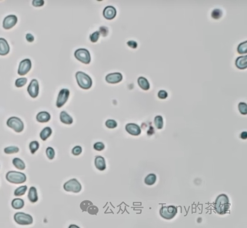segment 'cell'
<instances>
[{
    "instance_id": "cell-14",
    "label": "cell",
    "mask_w": 247,
    "mask_h": 228,
    "mask_svg": "<svg viewBox=\"0 0 247 228\" xmlns=\"http://www.w3.org/2000/svg\"><path fill=\"white\" fill-rule=\"evenodd\" d=\"M126 130L129 134L133 136H139L141 133L140 128L135 123H128L126 125Z\"/></svg>"
},
{
    "instance_id": "cell-15",
    "label": "cell",
    "mask_w": 247,
    "mask_h": 228,
    "mask_svg": "<svg viewBox=\"0 0 247 228\" xmlns=\"http://www.w3.org/2000/svg\"><path fill=\"white\" fill-rule=\"evenodd\" d=\"M103 15L107 19H113L116 15V9L113 6H106L103 12Z\"/></svg>"
},
{
    "instance_id": "cell-12",
    "label": "cell",
    "mask_w": 247,
    "mask_h": 228,
    "mask_svg": "<svg viewBox=\"0 0 247 228\" xmlns=\"http://www.w3.org/2000/svg\"><path fill=\"white\" fill-rule=\"evenodd\" d=\"M17 22L18 18L15 15H9L4 18L3 26L4 29L10 30L16 25Z\"/></svg>"
},
{
    "instance_id": "cell-23",
    "label": "cell",
    "mask_w": 247,
    "mask_h": 228,
    "mask_svg": "<svg viewBox=\"0 0 247 228\" xmlns=\"http://www.w3.org/2000/svg\"><path fill=\"white\" fill-rule=\"evenodd\" d=\"M52 133V130L49 127H46L43 129V130L40 134V137L43 141H46L49 138Z\"/></svg>"
},
{
    "instance_id": "cell-35",
    "label": "cell",
    "mask_w": 247,
    "mask_h": 228,
    "mask_svg": "<svg viewBox=\"0 0 247 228\" xmlns=\"http://www.w3.org/2000/svg\"><path fill=\"white\" fill-rule=\"evenodd\" d=\"M46 154H47V156L50 160H52L54 159L55 155V150L52 148V147H48L46 149Z\"/></svg>"
},
{
    "instance_id": "cell-11",
    "label": "cell",
    "mask_w": 247,
    "mask_h": 228,
    "mask_svg": "<svg viewBox=\"0 0 247 228\" xmlns=\"http://www.w3.org/2000/svg\"><path fill=\"white\" fill-rule=\"evenodd\" d=\"M27 91L31 98H36L37 97L39 92V85L37 80L36 79L31 80L27 88Z\"/></svg>"
},
{
    "instance_id": "cell-20",
    "label": "cell",
    "mask_w": 247,
    "mask_h": 228,
    "mask_svg": "<svg viewBox=\"0 0 247 228\" xmlns=\"http://www.w3.org/2000/svg\"><path fill=\"white\" fill-rule=\"evenodd\" d=\"M28 197L30 201L32 203H34L37 201L38 197L36 187H30L29 191Z\"/></svg>"
},
{
    "instance_id": "cell-18",
    "label": "cell",
    "mask_w": 247,
    "mask_h": 228,
    "mask_svg": "<svg viewBox=\"0 0 247 228\" xmlns=\"http://www.w3.org/2000/svg\"><path fill=\"white\" fill-rule=\"evenodd\" d=\"M247 56L238 57L236 60V66L239 69L243 70L247 68Z\"/></svg>"
},
{
    "instance_id": "cell-19",
    "label": "cell",
    "mask_w": 247,
    "mask_h": 228,
    "mask_svg": "<svg viewBox=\"0 0 247 228\" xmlns=\"http://www.w3.org/2000/svg\"><path fill=\"white\" fill-rule=\"evenodd\" d=\"M51 118V116L48 112L47 111H41L39 112L36 116V120L38 122H47L49 121Z\"/></svg>"
},
{
    "instance_id": "cell-3",
    "label": "cell",
    "mask_w": 247,
    "mask_h": 228,
    "mask_svg": "<svg viewBox=\"0 0 247 228\" xmlns=\"http://www.w3.org/2000/svg\"><path fill=\"white\" fill-rule=\"evenodd\" d=\"M6 178L9 182L16 184L23 183L27 179L26 175L23 173L14 171L8 172L6 174Z\"/></svg>"
},
{
    "instance_id": "cell-7",
    "label": "cell",
    "mask_w": 247,
    "mask_h": 228,
    "mask_svg": "<svg viewBox=\"0 0 247 228\" xmlns=\"http://www.w3.org/2000/svg\"><path fill=\"white\" fill-rule=\"evenodd\" d=\"M177 209L173 205L163 206L160 210V215L163 219L171 220L176 215Z\"/></svg>"
},
{
    "instance_id": "cell-33",
    "label": "cell",
    "mask_w": 247,
    "mask_h": 228,
    "mask_svg": "<svg viewBox=\"0 0 247 228\" xmlns=\"http://www.w3.org/2000/svg\"><path fill=\"white\" fill-rule=\"evenodd\" d=\"M27 79L26 78H20L16 80L15 82V85L18 88L23 87L26 84Z\"/></svg>"
},
{
    "instance_id": "cell-30",
    "label": "cell",
    "mask_w": 247,
    "mask_h": 228,
    "mask_svg": "<svg viewBox=\"0 0 247 228\" xmlns=\"http://www.w3.org/2000/svg\"><path fill=\"white\" fill-rule=\"evenodd\" d=\"M247 41H244L243 43H241L238 46V52L239 54H243L247 53Z\"/></svg>"
},
{
    "instance_id": "cell-22",
    "label": "cell",
    "mask_w": 247,
    "mask_h": 228,
    "mask_svg": "<svg viewBox=\"0 0 247 228\" xmlns=\"http://www.w3.org/2000/svg\"><path fill=\"white\" fill-rule=\"evenodd\" d=\"M138 83L140 87L144 90H148L150 88V84L145 78L140 77L138 79Z\"/></svg>"
},
{
    "instance_id": "cell-1",
    "label": "cell",
    "mask_w": 247,
    "mask_h": 228,
    "mask_svg": "<svg viewBox=\"0 0 247 228\" xmlns=\"http://www.w3.org/2000/svg\"><path fill=\"white\" fill-rule=\"evenodd\" d=\"M229 200L226 194L219 195L215 201L214 209L219 215H224L228 211L229 209Z\"/></svg>"
},
{
    "instance_id": "cell-9",
    "label": "cell",
    "mask_w": 247,
    "mask_h": 228,
    "mask_svg": "<svg viewBox=\"0 0 247 228\" xmlns=\"http://www.w3.org/2000/svg\"><path fill=\"white\" fill-rule=\"evenodd\" d=\"M70 95V91L67 89H61L58 94L56 106L58 108H61L67 101Z\"/></svg>"
},
{
    "instance_id": "cell-21",
    "label": "cell",
    "mask_w": 247,
    "mask_h": 228,
    "mask_svg": "<svg viewBox=\"0 0 247 228\" xmlns=\"http://www.w3.org/2000/svg\"><path fill=\"white\" fill-rule=\"evenodd\" d=\"M60 120L61 122L67 124H71L73 122L72 117L64 111H62L60 113Z\"/></svg>"
},
{
    "instance_id": "cell-2",
    "label": "cell",
    "mask_w": 247,
    "mask_h": 228,
    "mask_svg": "<svg viewBox=\"0 0 247 228\" xmlns=\"http://www.w3.org/2000/svg\"><path fill=\"white\" fill-rule=\"evenodd\" d=\"M78 85L82 89H88L92 85V81L90 76L82 72H78L75 75Z\"/></svg>"
},
{
    "instance_id": "cell-5",
    "label": "cell",
    "mask_w": 247,
    "mask_h": 228,
    "mask_svg": "<svg viewBox=\"0 0 247 228\" xmlns=\"http://www.w3.org/2000/svg\"><path fill=\"white\" fill-rule=\"evenodd\" d=\"M75 57L85 64H88L91 61V56L90 52L85 48L77 49L74 52Z\"/></svg>"
},
{
    "instance_id": "cell-39",
    "label": "cell",
    "mask_w": 247,
    "mask_h": 228,
    "mask_svg": "<svg viewBox=\"0 0 247 228\" xmlns=\"http://www.w3.org/2000/svg\"><path fill=\"white\" fill-rule=\"evenodd\" d=\"M100 31H96L90 35V40L92 43H96L100 37Z\"/></svg>"
},
{
    "instance_id": "cell-37",
    "label": "cell",
    "mask_w": 247,
    "mask_h": 228,
    "mask_svg": "<svg viewBox=\"0 0 247 228\" xmlns=\"http://www.w3.org/2000/svg\"><path fill=\"white\" fill-rule=\"evenodd\" d=\"M105 125L109 128H115L118 126V123L114 120H108L105 122Z\"/></svg>"
},
{
    "instance_id": "cell-31",
    "label": "cell",
    "mask_w": 247,
    "mask_h": 228,
    "mask_svg": "<svg viewBox=\"0 0 247 228\" xmlns=\"http://www.w3.org/2000/svg\"><path fill=\"white\" fill-rule=\"evenodd\" d=\"M19 149L17 147L9 146L4 149V152L6 154H16L19 152Z\"/></svg>"
},
{
    "instance_id": "cell-46",
    "label": "cell",
    "mask_w": 247,
    "mask_h": 228,
    "mask_svg": "<svg viewBox=\"0 0 247 228\" xmlns=\"http://www.w3.org/2000/svg\"><path fill=\"white\" fill-rule=\"evenodd\" d=\"M247 132H243L241 133V135H240V137H241V138H242V139H245L247 138Z\"/></svg>"
},
{
    "instance_id": "cell-25",
    "label": "cell",
    "mask_w": 247,
    "mask_h": 228,
    "mask_svg": "<svg viewBox=\"0 0 247 228\" xmlns=\"http://www.w3.org/2000/svg\"><path fill=\"white\" fill-rule=\"evenodd\" d=\"M13 164L17 169L19 170H24L26 167L24 162L19 158H15L13 160Z\"/></svg>"
},
{
    "instance_id": "cell-10",
    "label": "cell",
    "mask_w": 247,
    "mask_h": 228,
    "mask_svg": "<svg viewBox=\"0 0 247 228\" xmlns=\"http://www.w3.org/2000/svg\"><path fill=\"white\" fill-rule=\"evenodd\" d=\"M31 68V60L29 59H25L20 62L18 69V74L20 76L27 74Z\"/></svg>"
},
{
    "instance_id": "cell-16",
    "label": "cell",
    "mask_w": 247,
    "mask_h": 228,
    "mask_svg": "<svg viewBox=\"0 0 247 228\" xmlns=\"http://www.w3.org/2000/svg\"><path fill=\"white\" fill-rule=\"evenodd\" d=\"M10 51V47L6 40L0 38V55L5 56L8 54Z\"/></svg>"
},
{
    "instance_id": "cell-42",
    "label": "cell",
    "mask_w": 247,
    "mask_h": 228,
    "mask_svg": "<svg viewBox=\"0 0 247 228\" xmlns=\"http://www.w3.org/2000/svg\"><path fill=\"white\" fill-rule=\"evenodd\" d=\"M168 96V94L166 91L162 90L159 91V92L158 93V96L160 99L164 100L166 99Z\"/></svg>"
},
{
    "instance_id": "cell-27",
    "label": "cell",
    "mask_w": 247,
    "mask_h": 228,
    "mask_svg": "<svg viewBox=\"0 0 247 228\" xmlns=\"http://www.w3.org/2000/svg\"><path fill=\"white\" fill-rule=\"evenodd\" d=\"M27 190V186H22L19 187L15 190L14 195L16 196H21L24 195Z\"/></svg>"
},
{
    "instance_id": "cell-4",
    "label": "cell",
    "mask_w": 247,
    "mask_h": 228,
    "mask_svg": "<svg viewBox=\"0 0 247 228\" xmlns=\"http://www.w3.org/2000/svg\"><path fill=\"white\" fill-rule=\"evenodd\" d=\"M6 124L8 127L11 128L17 133L21 132L24 129V123L18 117H10L7 121Z\"/></svg>"
},
{
    "instance_id": "cell-41",
    "label": "cell",
    "mask_w": 247,
    "mask_h": 228,
    "mask_svg": "<svg viewBox=\"0 0 247 228\" xmlns=\"http://www.w3.org/2000/svg\"><path fill=\"white\" fill-rule=\"evenodd\" d=\"M82 149L81 147L77 146L73 148V150H72V153L74 155L77 156L80 155L82 153Z\"/></svg>"
},
{
    "instance_id": "cell-13",
    "label": "cell",
    "mask_w": 247,
    "mask_h": 228,
    "mask_svg": "<svg viewBox=\"0 0 247 228\" xmlns=\"http://www.w3.org/2000/svg\"><path fill=\"white\" fill-rule=\"evenodd\" d=\"M122 74L119 73L109 74L106 76V78H105L106 82L109 84H118L122 81Z\"/></svg>"
},
{
    "instance_id": "cell-45",
    "label": "cell",
    "mask_w": 247,
    "mask_h": 228,
    "mask_svg": "<svg viewBox=\"0 0 247 228\" xmlns=\"http://www.w3.org/2000/svg\"><path fill=\"white\" fill-rule=\"evenodd\" d=\"M26 39L29 42H33L34 40V36L30 33H28L26 35Z\"/></svg>"
},
{
    "instance_id": "cell-8",
    "label": "cell",
    "mask_w": 247,
    "mask_h": 228,
    "mask_svg": "<svg viewBox=\"0 0 247 228\" xmlns=\"http://www.w3.org/2000/svg\"><path fill=\"white\" fill-rule=\"evenodd\" d=\"M63 188L66 192L78 193L81 191L82 186L77 179L73 178L64 184Z\"/></svg>"
},
{
    "instance_id": "cell-17",
    "label": "cell",
    "mask_w": 247,
    "mask_h": 228,
    "mask_svg": "<svg viewBox=\"0 0 247 228\" xmlns=\"http://www.w3.org/2000/svg\"><path fill=\"white\" fill-rule=\"evenodd\" d=\"M95 165L97 169L101 171H103L106 169V166L105 159L101 156L96 157L95 160Z\"/></svg>"
},
{
    "instance_id": "cell-29",
    "label": "cell",
    "mask_w": 247,
    "mask_h": 228,
    "mask_svg": "<svg viewBox=\"0 0 247 228\" xmlns=\"http://www.w3.org/2000/svg\"><path fill=\"white\" fill-rule=\"evenodd\" d=\"M155 124L157 128L161 129L163 127V119L162 116L158 115L155 117Z\"/></svg>"
},
{
    "instance_id": "cell-38",
    "label": "cell",
    "mask_w": 247,
    "mask_h": 228,
    "mask_svg": "<svg viewBox=\"0 0 247 228\" xmlns=\"http://www.w3.org/2000/svg\"><path fill=\"white\" fill-rule=\"evenodd\" d=\"M87 211L88 213L91 215H97L99 212V209L96 206L91 205L88 207Z\"/></svg>"
},
{
    "instance_id": "cell-34",
    "label": "cell",
    "mask_w": 247,
    "mask_h": 228,
    "mask_svg": "<svg viewBox=\"0 0 247 228\" xmlns=\"http://www.w3.org/2000/svg\"><path fill=\"white\" fill-rule=\"evenodd\" d=\"M91 205H93V203L91 202L88 200H85L81 203L80 208L83 211H87V208Z\"/></svg>"
},
{
    "instance_id": "cell-43",
    "label": "cell",
    "mask_w": 247,
    "mask_h": 228,
    "mask_svg": "<svg viewBox=\"0 0 247 228\" xmlns=\"http://www.w3.org/2000/svg\"><path fill=\"white\" fill-rule=\"evenodd\" d=\"M45 2L43 0H33L32 5L35 7H41L44 5Z\"/></svg>"
},
{
    "instance_id": "cell-36",
    "label": "cell",
    "mask_w": 247,
    "mask_h": 228,
    "mask_svg": "<svg viewBox=\"0 0 247 228\" xmlns=\"http://www.w3.org/2000/svg\"><path fill=\"white\" fill-rule=\"evenodd\" d=\"M247 104L244 102H240L239 104V109L242 114L246 115L247 113Z\"/></svg>"
},
{
    "instance_id": "cell-28",
    "label": "cell",
    "mask_w": 247,
    "mask_h": 228,
    "mask_svg": "<svg viewBox=\"0 0 247 228\" xmlns=\"http://www.w3.org/2000/svg\"><path fill=\"white\" fill-rule=\"evenodd\" d=\"M29 148L31 154L33 155L39 148V143L37 141H31L30 143Z\"/></svg>"
},
{
    "instance_id": "cell-26",
    "label": "cell",
    "mask_w": 247,
    "mask_h": 228,
    "mask_svg": "<svg viewBox=\"0 0 247 228\" xmlns=\"http://www.w3.org/2000/svg\"><path fill=\"white\" fill-rule=\"evenodd\" d=\"M156 176L154 174L148 175L145 178V182L148 185H152L156 183Z\"/></svg>"
},
{
    "instance_id": "cell-24",
    "label": "cell",
    "mask_w": 247,
    "mask_h": 228,
    "mask_svg": "<svg viewBox=\"0 0 247 228\" xmlns=\"http://www.w3.org/2000/svg\"><path fill=\"white\" fill-rule=\"evenodd\" d=\"M12 206L15 209H20L24 207V201L22 199L16 198L13 199L11 203Z\"/></svg>"
},
{
    "instance_id": "cell-40",
    "label": "cell",
    "mask_w": 247,
    "mask_h": 228,
    "mask_svg": "<svg viewBox=\"0 0 247 228\" xmlns=\"http://www.w3.org/2000/svg\"><path fill=\"white\" fill-rule=\"evenodd\" d=\"M104 148H105V145L102 142H96L94 145V149L98 151L102 150L103 149H104Z\"/></svg>"
},
{
    "instance_id": "cell-44",
    "label": "cell",
    "mask_w": 247,
    "mask_h": 228,
    "mask_svg": "<svg viewBox=\"0 0 247 228\" xmlns=\"http://www.w3.org/2000/svg\"><path fill=\"white\" fill-rule=\"evenodd\" d=\"M127 45L129 47L132 48L133 49H136L138 46V44L136 41H129L127 43Z\"/></svg>"
},
{
    "instance_id": "cell-32",
    "label": "cell",
    "mask_w": 247,
    "mask_h": 228,
    "mask_svg": "<svg viewBox=\"0 0 247 228\" xmlns=\"http://www.w3.org/2000/svg\"><path fill=\"white\" fill-rule=\"evenodd\" d=\"M211 17L215 19H218L221 18L222 15V12L220 9H215L211 13Z\"/></svg>"
},
{
    "instance_id": "cell-6",
    "label": "cell",
    "mask_w": 247,
    "mask_h": 228,
    "mask_svg": "<svg viewBox=\"0 0 247 228\" xmlns=\"http://www.w3.org/2000/svg\"><path fill=\"white\" fill-rule=\"evenodd\" d=\"M14 220L16 223L21 225H28L33 222L32 217L29 214L23 212H18L14 215Z\"/></svg>"
}]
</instances>
